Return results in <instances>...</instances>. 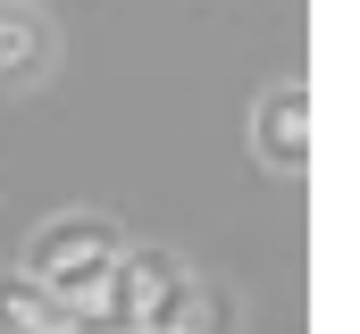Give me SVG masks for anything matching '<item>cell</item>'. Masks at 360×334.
Segmentation results:
<instances>
[{"label": "cell", "instance_id": "obj_1", "mask_svg": "<svg viewBox=\"0 0 360 334\" xmlns=\"http://www.w3.org/2000/svg\"><path fill=\"white\" fill-rule=\"evenodd\" d=\"M42 59H51V34H42L34 17H8V8H0V84H8V76H34Z\"/></svg>", "mask_w": 360, "mask_h": 334}, {"label": "cell", "instance_id": "obj_2", "mask_svg": "<svg viewBox=\"0 0 360 334\" xmlns=\"http://www.w3.org/2000/svg\"><path fill=\"white\" fill-rule=\"evenodd\" d=\"M293 117H302V92H276V100H269V159H276V167H302V134H293Z\"/></svg>", "mask_w": 360, "mask_h": 334}]
</instances>
